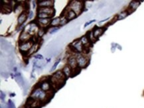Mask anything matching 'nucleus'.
<instances>
[{
  "instance_id": "nucleus-7",
  "label": "nucleus",
  "mask_w": 144,
  "mask_h": 108,
  "mask_svg": "<svg viewBox=\"0 0 144 108\" xmlns=\"http://www.w3.org/2000/svg\"><path fill=\"white\" fill-rule=\"evenodd\" d=\"M68 64L70 65V66H71L72 68H77V61L76 60V58L74 57H71L69 58L68 59Z\"/></svg>"
},
{
  "instance_id": "nucleus-3",
  "label": "nucleus",
  "mask_w": 144,
  "mask_h": 108,
  "mask_svg": "<svg viewBox=\"0 0 144 108\" xmlns=\"http://www.w3.org/2000/svg\"><path fill=\"white\" fill-rule=\"evenodd\" d=\"M77 64L80 67L86 66V64H88V61L86 58L84 57L82 55H78L77 57Z\"/></svg>"
},
{
  "instance_id": "nucleus-24",
  "label": "nucleus",
  "mask_w": 144,
  "mask_h": 108,
  "mask_svg": "<svg viewBox=\"0 0 144 108\" xmlns=\"http://www.w3.org/2000/svg\"><path fill=\"white\" fill-rule=\"evenodd\" d=\"M8 106H9V108H15V105L13 104V103L12 102V101H11V100L9 101Z\"/></svg>"
},
{
  "instance_id": "nucleus-22",
  "label": "nucleus",
  "mask_w": 144,
  "mask_h": 108,
  "mask_svg": "<svg viewBox=\"0 0 144 108\" xmlns=\"http://www.w3.org/2000/svg\"><path fill=\"white\" fill-rule=\"evenodd\" d=\"M81 42L83 44V45H86V43H88V38H87L86 36H84V37H83L82 38H81Z\"/></svg>"
},
{
  "instance_id": "nucleus-16",
  "label": "nucleus",
  "mask_w": 144,
  "mask_h": 108,
  "mask_svg": "<svg viewBox=\"0 0 144 108\" xmlns=\"http://www.w3.org/2000/svg\"><path fill=\"white\" fill-rule=\"evenodd\" d=\"M63 72H64V73L65 74V75L67 76H69L71 73V70L70 69V68H69V66H65L63 68Z\"/></svg>"
},
{
  "instance_id": "nucleus-26",
  "label": "nucleus",
  "mask_w": 144,
  "mask_h": 108,
  "mask_svg": "<svg viewBox=\"0 0 144 108\" xmlns=\"http://www.w3.org/2000/svg\"><path fill=\"white\" fill-rule=\"evenodd\" d=\"M67 22V19H62L61 21V25H65Z\"/></svg>"
},
{
  "instance_id": "nucleus-14",
  "label": "nucleus",
  "mask_w": 144,
  "mask_h": 108,
  "mask_svg": "<svg viewBox=\"0 0 144 108\" xmlns=\"http://www.w3.org/2000/svg\"><path fill=\"white\" fill-rule=\"evenodd\" d=\"M76 17V13H74V11H68V13L67 14V18L68 19H74Z\"/></svg>"
},
{
  "instance_id": "nucleus-5",
  "label": "nucleus",
  "mask_w": 144,
  "mask_h": 108,
  "mask_svg": "<svg viewBox=\"0 0 144 108\" xmlns=\"http://www.w3.org/2000/svg\"><path fill=\"white\" fill-rule=\"evenodd\" d=\"M72 47L76 51H82V42L81 41H76L72 43Z\"/></svg>"
},
{
  "instance_id": "nucleus-25",
  "label": "nucleus",
  "mask_w": 144,
  "mask_h": 108,
  "mask_svg": "<svg viewBox=\"0 0 144 108\" xmlns=\"http://www.w3.org/2000/svg\"><path fill=\"white\" fill-rule=\"evenodd\" d=\"M35 58L37 59H39V60H43V58L41 54H37L36 56H35Z\"/></svg>"
},
{
  "instance_id": "nucleus-12",
  "label": "nucleus",
  "mask_w": 144,
  "mask_h": 108,
  "mask_svg": "<svg viewBox=\"0 0 144 108\" xmlns=\"http://www.w3.org/2000/svg\"><path fill=\"white\" fill-rule=\"evenodd\" d=\"M139 3L138 1H132L130 5V8L131 9L132 11H134V10L137 9V7L139 6Z\"/></svg>"
},
{
  "instance_id": "nucleus-2",
  "label": "nucleus",
  "mask_w": 144,
  "mask_h": 108,
  "mask_svg": "<svg viewBox=\"0 0 144 108\" xmlns=\"http://www.w3.org/2000/svg\"><path fill=\"white\" fill-rule=\"evenodd\" d=\"M71 7L72 9L74 10V11H76L77 13H79L80 12V10L82 9V4L79 1H74L71 3Z\"/></svg>"
},
{
  "instance_id": "nucleus-19",
  "label": "nucleus",
  "mask_w": 144,
  "mask_h": 108,
  "mask_svg": "<svg viewBox=\"0 0 144 108\" xmlns=\"http://www.w3.org/2000/svg\"><path fill=\"white\" fill-rule=\"evenodd\" d=\"M37 49V45H33L32 47H31V48H30V49H29V52H28V54H33V53L34 52H35Z\"/></svg>"
},
{
  "instance_id": "nucleus-9",
  "label": "nucleus",
  "mask_w": 144,
  "mask_h": 108,
  "mask_svg": "<svg viewBox=\"0 0 144 108\" xmlns=\"http://www.w3.org/2000/svg\"><path fill=\"white\" fill-rule=\"evenodd\" d=\"M53 80H62L63 78H64V75L61 72V71H58L57 72L54 74L53 75Z\"/></svg>"
},
{
  "instance_id": "nucleus-1",
  "label": "nucleus",
  "mask_w": 144,
  "mask_h": 108,
  "mask_svg": "<svg viewBox=\"0 0 144 108\" xmlns=\"http://www.w3.org/2000/svg\"><path fill=\"white\" fill-rule=\"evenodd\" d=\"M46 94L43 90L41 89H36L31 94V98L33 99H39L41 100H43L45 98Z\"/></svg>"
},
{
  "instance_id": "nucleus-17",
  "label": "nucleus",
  "mask_w": 144,
  "mask_h": 108,
  "mask_svg": "<svg viewBox=\"0 0 144 108\" xmlns=\"http://www.w3.org/2000/svg\"><path fill=\"white\" fill-rule=\"evenodd\" d=\"M60 23H61V20L58 17V18H55V19H54L52 21L51 25L52 26H57L58 25V24H60Z\"/></svg>"
},
{
  "instance_id": "nucleus-18",
  "label": "nucleus",
  "mask_w": 144,
  "mask_h": 108,
  "mask_svg": "<svg viewBox=\"0 0 144 108\" xmlns=\"http://www.w3.org/2000/svg\"><path fill=\"white\" fill-rule=\"evenodd\" d=\"M29 37V35L28 34H27L25 33H23L21 34V37H20V39L21 41H26L27 38Z\"/></svg>"
},
{
  "instance_id": "nucleus-13",
  "label": "nucleus",
  "mask_w": 144,
  "mask_h": 108,
  "mask_svg": "<svg viewBox=\"0 0 144 108\" xmlns=\"http://www.w3.org/2000/svg\"><path fill=\"white\" fill-rule=\"evenodd\" d=\"M41 89L43 90V91H47V90H48L50 88V86H49L48 83L47 82L42 83V84L41 85Z\"/></svg>"
},
{
  "instance_id": "nucleus-6",
  "label": "nucleus",
  "mask_w": 144,
  "mask_h": 108,
  "mask_svg": "<svg viewBox=\"0 0 144 108\" xmlns=\"http://www.w3.org/2000/svg\"><path fill=\"white\" fill-rule=\"evenodd\" d=\"M31 48V43L30 42H25L19 47V48L21 49V51H27Z\"/></svg>"
},
{
  "instance_id": "nucleus-31",
  "label": "nucleus",
  "mask_w": 144,
  "mask_h": 108,
  "mask_svg": "<svg viewBox=\"0 0 144 108\" xmlns=\"http://www.w3.org/2000/svg\"><path fill=\"white\" fill-rule=\"evenodd\" d=\"M109 19H110V18H107V19H104V20H102V21H100V22L102 23V22H104V21H107V20H108Z\"/></svg>"
},
{
  "instance_id": "nucleus-21",
  "label": "nucleus",
  "mask_w": 144,
  "mask_h": 108,
  "mask_svg": "<svg viewBox=\"0 0 144 108\" xmlns=\"http://www.w3.org/2000/svg\"><path fill=\"white\" fill-rule=\"evenodd\" d=\"M128 15V14L126 12H122L121 13L120 15H118V19H123L125 18L126 16Z\"/></svg>"
},
{
  "instance_id": "nucleus-28",
  "label": "nucleus",
  "mask_w": 144,
  "mask_h": 108,
  "mask_svg": "<svg viewBox=\"0 0 144 108\" xmlns=\"http://www.w3.org/2000/svg\"><path fill=\"white\" fill-rule=\"evenodd\" d=\"M94 21H95V20H92V21H90L89 22H86V24L84 25V27H87L88 25H90V23L94 22Z\"/></svg>"
},
{
  "instance_id": "nucleus-11",
  "label": "nucleus",
  "mask_w": 144,
  "mask_h": 108,
  "mask_svg": "<svg viewBox=\"0 0 144 108\" xmlns=\"http://www.w3.org/2000/svg\"><path fill=\"white\" fill-rule=\"evenodd\" d=\"M103 32H104V31H103L102 29H95L94 31V37L96 38H98L102 34Z\"/></svg>"
},
{
  "instance_id": "nucleus-15",
  "label": "nucleus",
  "mask_w": 144,
  "mask_h": 108,
  "mask_svg": "<svg viewBox=\"0 0 144 108\" xmlns=\"http://www.w3.org/2000/svg\"><path fill=\"white\" fill-rule=\"evenodd\" d=\"M38 17L40 19H47V18L51 17V15H49L48 14L45 13H39L38 14Z\"/></svg>"
},
{
  "instance_id": "nucleus-8",
  "label": "nucleus",
  "mask_w": 144,
  "mask_h": 108,
  "mask_svg": "<svg viewBox=\"0 0 144 108\" xmlns=\"http://www.w3.org/2000/svg\"><path fill=\"white\" fill-rule=\"evenodd\" d=\"M53 1H40L38 3V5L40 6H43L44 7H48V6H51L53 5Z\"/></svg>"
},
{
  "instance_id": "nucleus-10",
  "label": "nucleus",
  "mask_w": 144,
  "mask_h": 108,
  "mask_svg": "<svg viewBox=\"0 0 144 108\" xmlns=\"http://www.w3.org/2000/svg\"><path fill=\"white\" fill-rule=\"evenodd\" d=\"M26 19H27V15H26L25 13H21L19 17V18H18V23H19V25H22L23 23L25 21Z\"/></svg>"
},
{
  "instance_id": "nucleus-29",
  "label": "nucleus",
  "mask_w": 144,
  "mask_h": 108,
  "mask_svg": "<svg viewBox=\"0 0 144 108\" xmlns=\"http://www.w3.org/2000/svg\"><path fill=\"white\" fill-rule=\"evenodd\" d=\"M43 34H44V31H43V30H40V31H38V35H39L40 37H41Z\"/></svg>"
},
{
  "instance_id": "nucleus-27",
  "label": "nucleus",
  "mask_w": 144,
  "mask_h": 108,
  "mask_svg": "<svg viewBox=\"0 0 144 108\" xmlns=\"http://www.w3.org/2000/svg\"><path fill=\"white\" fill-rule=\"evenodd\" d=\"M58 28H57V27H54V28H53V29H51V30L50 31V33L51 34H53V33H54V32L57 31H58Z\"/></svg>"
},
{
  "instance_id": "nucleus-23",
  "label": "nucleus",
  "mask_w": 144,
  "mask_h": 108,
  "mask_svg": "<svg viewBox=\"0 0 144 108\" xmlns=\"http://www.w3.org/2000/svg\"><path fill=\"white\" fill-rule=\"evenodd\" d=\"M59 62H60V60L57 61V62H55V63L54 64V65L53 66V67L51 68V71H53V70H54L55 69H56V68L57 67L58 64Z\"/></svg>"
},
{
  "instance_id": "nucleus-20",
  "label": "nucleus",
  "mask_w": 144,
  "mask_h": 108,
  "mask_svg": "<svg viewBox=\"0 0 144 108\" xmlns=\"http://www.w3.org/2000/svg\"><path fill=\"white\" fill-rule=\"evenodd\" d=\"M49 21H50V19H38V21L42 23V24H43V25H47V24H48V22H49Z\"/></svg>"
},
{
  "instance_id": "nucleus-30",
  "label": "nucleus",
  "mask_w": 144,
  "mask_h": 108,
  "mask_svg": "<svg viewBox=\"0 0 144 108\" xmlns=\"http://www.w3.org/2000/svg\"><path fill=\"white\" fill-rule=\"evenodd\" d=\"M33 17V11H30V14H29V19H32Z\"/></svg>"
},
{
  "instance_id": "nucleus-32",
  "label": "nucleus",
  "mask_w": 144,
  "mask_h": 108,
  "mask_svg": "<svg viewBox=\"0 0 144 108\" xmlns=\"http://www.w3.org/2000/svg\"><path fill=\"white\" fill-rule=\"evenodd\" d=\"M35 5H36L35 2V1H33V8H35Z\"/></svg>"
},
{
  "instance_id": "nucleus-4",
  "label": "nucleus",
  "mask_w": 144,
  "mask_h": 108,
  "mask_svg": "<svg viewBox=\"0 0 144 108\" xmlns=\"http://www.w3.org/2000/svg\"><path fill=\"white\" fill-rule=\"evenodd\" d=\"M40 11H41V13H47V14L51 16H53V15L54 13V10L51 7H43L40 9Z\"/></svg>"
}]
</instances>
